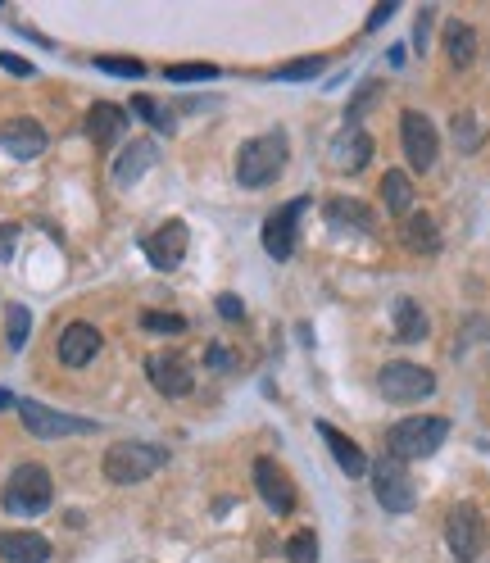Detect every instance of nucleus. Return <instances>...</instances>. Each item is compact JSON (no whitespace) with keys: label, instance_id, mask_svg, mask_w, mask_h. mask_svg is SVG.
Listing matches in <instances>:
<instances>
[{"label":"nucleus","instance_id":"31","mask_svg":"<svg viewBox=\"0 0 490 563\" xmlns=\"http://www.w3.org/2000/svg\"><path fill=\"white\" fill-rule=\"evenodd\" d=\"M141 327H146V332H182V327H187V318L182 314H164V309H146V314H141Z\"/></svg>","mask_w":490,"mask_h":563},{"label":"nucleus","instance_id":"39","mask_svg":"<svg viewBox=\"0 0 490 563\" xmlns=\"http://www.w3.org/2000/svg\"><path fill=\"white\" fill-rule=\"evenodd\" d=\"M391 14H395V5H373V14H368V32H377L386 19H391Z\"/></svg>","mask_w":490,"mask_h":563},{"label":"nucleus","instance_id":"23","mask_svg":"<svg viewBox=\"0 0 490 563\" xmlns=\"http://www.w3.org/2000/svg\"><path fill=\"white\" fill-rule=\"evenodd\" d=\"M445 55H450L454 69H468V64L477 60V32H472L468 23H450V28H445Z\"/></svg>","mask_w":490,"mask_h":563},{"label":"nucleus","instance_id":"30","mask_svg":"<svg viewBox=\"0 0 490 563\" xmlns=\"http://www.w3.org/2000/svg\"><path fill=\"white\" fill-rule=\"evenodd\" d=\"M5 323H10V350H23V341L32 332V314L23 305H10L5 309Z\"/></svg>","mask_w":490,"mask_h":563},{"label":"nucleus","instance_id":"22","mask_svg":"<svg viewBox=\"0 0 490 563\" xmlns=\"http://www.w3.org/2000/svg\"><path fill=\"white\" fill-rule=\"evenodd\" d=\"M327 223H332V228L373 232V214H368V205H363V200H345V196L327 200Z\"/></svg>","mask_w":490,"mask_h":563},{"label":"nucleus","instance_id":"20","mask_svg":"<svg viewBox=\"0 0 490 563\" xmlns=\"http://www.w3.org/2000/svg\"><path fill=\"white\" fill-rule=\"evenodd\" d=\"M400 241L409 250H418V255H436V250H441V228H436L432 214H404Z\"/></svg>","mask_w":490,"mask_h":563},{"label":"nucleus","instance_id":"37","mask_svg":"<svg viewBox=\"0 0 490 563\" xmlns=\"http://www.w3.org/2000/svg\"><path fill=\"white\" fill-rule=\"evenodd\" d=\"M14 241H19V228H5V223H0V259L14 255Z\"/></svg>","mask_w":490,"mask_h":563},{"label":"nucleus","instance_id":"35","mask_svg":"<svg viewBox=\"0 0 490 563\" xmlns=\"http://www.w3.org/2000/svg\"><path fill=\"white\" fill-rule=\"evenodd\" d=\"M0 69H10L14 78H32V64L23 60V55H10V50H5V55H0Z\"/></svg>","mask_w":490,"mask_h":563},{"label":"nucleus","instance_id":"9","mask_svg":"<svg viewBox=\"0 0 490 563\" xmlns=\"http://www.w3.org/2000/svg\"><path fill=\"white\" fill-rule=\"evenodd\" d=\"M309 209V200H291V205L273 209L264 223V250L277 259V264H286V259L295 255V241H300V214Z\"/></svg>","mask_w":490,"mask_h":563},{"label":"nucleus","instance_id":"12","mask_svg":"<svg viewBox=\"0 0 490 563\" xmlns=\"http://www.w3.org/2000/svg\"><path fill=\"white\" fill-rule=\"evenodd\" d=\"M187 246H191L187 223H182V218L164 223L155 237H146V259H150V268H159V273H173V268L187 259Z\"/></svg>","mask_w":490,"mask_h":563},{"label":"nucleus","instance_id":"2","mask_svg":"<svg viewBox=\"0 0 490 563\" xmlns=\"http://www.w3.org/2000/svg\"><path fill=\"white\" fill-rule=\"evenodd\" d=\"M286 168V137L282 132H264V137L245 141L241 155H236V182L245 191H259Z\"/></svg>","mask_w":490,"mask_h":563},{"label":"nucleus","instance_id":"29","mask_svg":"<svg viewBox=\"0 0 490 563\" xmlns=\"http://www.w3.org/2000/svg\"><path fill=\"white\" fill-rule=\"evenodd\" d=\"M286 559L291 563H318V536L314 532H295L286 541Z\"/></svg>","mask_w":490,"mask_h":563},{"label":"nucleus","instance_id":"3","mask_svg":"<svg viewBox=\"0 0 490 563\" xmlns=\"http://www.w3.org/2000/svg\"><path fill=\"white\" fill-rule=\"evenodd\" d=\"M168 464L164 445H146V441H118L105 450V477L118 486H137L146 477H155Z\"/></svg>","mask_w":490,"mask_h":563},{"label":"nucleus","instance_id":"18","mask_svg":"<svg viewBox=\"0 0 490 563\" xmlns=\"http://www.w3.org/2000/svg\"><path fill=\"white\" fill-rule=\"evenodd\" d=\"M0 559L5 563H46L50 541L37 532H0Z\"/></svg>","mask_w":490,"mask_h":563},{"label":"nucleus","instance_id":"40","mask_svg":"<svg viewBox=\"0 0 490 563\" xmlns=\"http://www.w3.org/2000/svg\"><path fill=\"white\" fill-rule=\"evenodd\" d=\"M427 23H432V10H422L418 32H413V46H418V50H427Z\"/></svg>","mask_w":490,"mask_h":563},{"label":"nucleus","instance_id":"16","mask_svg":"<svg viewBox=\"0 0 490 563\" xmlns=\"http://www.w3.org/2000/svg\"><path fill=\"white\" fill-rule=\"evenodd\" d=\"M314 427H318V432H323L327 450H332V459H336V464H341V473H345V477H368V468H373V464H368V455H363V450L350 441V436H345V432H336V427L327 423V418H318Z\"/></svg>","mask_w":490,"mask_h":563},{"label":"nucleus","instance_id":"15","mask_svg":"<svg viewBox=\"0 0 490 563\" xmlns=\"http://www.w3.org/2000/svg\"><path fill=\"white\" fill-rule=\"evenodd\" d=\"M100 355V332L91 323H69L59 332V359L69 368H82Z\"/></svg>","mask_w":490,"mask_h":563},{"label":"nucleus","instance_id":"25","mask_svg":"<svg viewBox=\"0 0 490 563\" xmlns=\"http://www.w3.org/2000/svg\"><path fill=\"white\" fill-rule=\"evenodd\" d=\"M382 200H386V214H413V182L404 178L400 168H391L382 178Z\"/></svg>","mask_w":490,"mask_h":563},{"label":"nucleus","instance_id":"4","mask_svg":"<svg viewBox=\"0 0 490 563\" xmlns=\"http://www.w3.org/2000/svg\"><path fill=\"white\" fill-rule=\"evenodd\" d=\"M50 500H55V482H50V473L41 464H19L10 473V482H5V509L19 518L46 514Z\"/></svg>","mask_w":490,"mask_h":563},{"label":"nucleus","instance_id":"13","mask_svg":"<svg viewBox=\"0 0 490 563\" xmlns=\"http://www.w3.org/2000/svg\"><path fill=\"white\" fill-rule=\"evenodd\" d=\"M255 486L273 514H291L295 509V482L273 464V459H255Z\"/></svg>","mask_w":490,"mask_h":563},{"label":"nucleus","instance_id":"38","mask_svg":"<svg viewBox=\"0 0 490 563\" xmlns=\"http://www.w3.org/2000/svg\"><path fill=\"white\" fill-rule=\"evenodd\" d=\"M218 314H223V318H241L245 305H241L236 296H218Z\"/></svg>","mask_w":490,"mask_h":563},{"label":"nucleus","instance_id":"10","mask_svg":"<svg viewBox=\"0 0 490 563\" xmlns=\"http://www.w3.org/2000/svg\"><path fill=\"white\" fill-rule=\"evenodd\" d=\"M400 141H404V155H409V164L418 168V173H427V168L436 164V155H441V141H436V128L427 114H418V109H409L400 119Z\"/></svg>","mask_w":490,"mask_h":563},{"label":"nucleus","instance_id":"36","mask_svg":"<svg viewBox=\"0 0 490 563\" xmlns=\"http://www.w3.org/2000/svg\"><path fill=\"white\" fill-rule=\"evenodd\" d=\"M209 368H214V373H227V368H232V350H227V346H209Z\"/></svg>","mask_w":490,"mask_h":563},{"label":"nucleus","instance_id":"41","mask_svg":"<svg viewBox=\"0 0 490 563\" xmlns=\"http://www.w3.org/2000/svg\"><path fill=\"white\" fill-rule=\"evenodd\" d=\"M10 405H14V396L5 391V386H0V409H10Z\"/></svg>","mask_w":490,"mask_h":563},{"label":"nucleus","instance_id":"11","mask_svg":"<svg viewBox=\"0 0 490 563\" xmlns=\"http://www.w3.org/2000/svg\"><path fill=\"white\" fill-rule=\"evenodd\" d=\"M146 377L155 382V391L159 396H168V400H182V396H191V386H196V373H191V359L187 355H150L146 359Z\"/></svg>","mask_w":490,"mask_h":563},{"label":"nucleus","instance_id":"5","mask_svg":"<svg viewBox=\"0 0 490 563\" xmlns=\"http://www.w3.org/2000/svg\"><path fill=\"white\" fill-rule=\"evenodd\" d=\"M377 391H382L391 405H413V400H427L436 391V373L409 364V359H395V364H386L382 373H377Z\"/></svg>","mask_w":490,"mask_h":563},{"label":"nucleus","instance_id":"26","mask_svg":"<svg viewBox=\"0 0 490 563\" xmlns=\"http://www.w3.org/2000/svg\"><path fill=\"white\" fill-rule=\"evenodd\" d=\"M327 69V55H314V60H295L286 64V69H273L277 82H304V78H318V73Z\"/></svg>","mask_w":490,"mask_h":563},{"label":"nucleus","instance_id":"32","mask_svg":"<svg viewBox=\"0 0 490 563\" xmlns=\"http://www.w3.org/2000/svg\"><path fill=\"white\" fill-rule=\"evenodd\" d=\"M164 78L168 82H209V78H218V69L214 64H173V69H164Z\"/></svg>","mask_w":490,"mask_h":563},{"label":"nucleus","instance_id":"27","mask_svg":"<svg viewBox=\"0 0 490 563\" xmlns=\"http://www.w3.org/2000/svg\"><path fill=\"white\" fill-rule=\"evenodd\" d=\"M132 109H137L146 123H155L159 132H173V109H164L155 96H137V100H132Z\"/></svg>","mask_w":490,"mask_h":563},{"label":"nucleus","instance_id":"6","mask_svg":"<svg viewBox=\"0 0 490 563\" xmlns=\"http://www.w3.org/2000/svg\"><path fill=\"white\" fill-rule=\"evenodd\" d=\"M373 495H377V504H382L386 514H409L413 504H418V491H413V477L404 473L395 459H377L373 468Z\"/></svg>","mask_w":490,"mask_h":563},{"label":"nucleus","instance_id":"28","mask_svg":"<svg viewBox=\"0 0 490 563\" xmlns=\"http://www.w3.org/2000/svg\"><path fill=\"white\" fill-rule=\"evenodd\" d=\"M96 69L114 73V78H141V73H146V64L132 60V55H96Z\"/></svg>","mask_w":490,"mask_h":563},{"label":"nucleus","instance_id":"8","mask_svg":"<svg viewBox=\"0 0 490 563\" xmlns=\"http://www.w3.org/2000/svg\"><path fill=\"white\" fill-rule=\"evenodd\" d=\"M445 541H450L454 559H463V563L481 559V550H486V523H481V514L472 504H454L450 509V518H445Z\"/></svg>","mask_w":490,"mask_h":563},{"label":"nucleus","instance_id":"19","mask_svg":"<svg viewBox=\"0 0 490 563\" xmlns=\"http://www.w3.org/2000/svg\"><path fill=\"white\" fill-rule=\"evenodd\" d=\"M368 159H373V137H368V132L354 128V132L332 141V164L341 168V173H359Z\"/></svg>","mask_w":490,"mask_h":563},{"label":"nucleus","instance_id":"7","mask_svg":"<svg viewBox=\"0 0 490 563\" xmlns=\"http://www.w3.org/2000/svg\"><path fill=\"white\" fill-rule=\"evenodd\" d=\"M19 418L32 436L41 441H59V436H82V432H96L91 418H73V414H59V409H46L37 400H19Z\"/></svg>","mask_w":490,"mask_h":563},{"label":"nucleus","instance_id":"14","mask_svg":"<svg viewBox=\"0 0 490 563\" xmlns=\"http://www.w3.org/2000/svg\"><path fill=\"white\" fill-rule=\"evenodd\" d=\"M0 146L10 150L14 159H37L46 150V128L37 119H10L0 123Z\"/></svg>","mask_w":490,"mask_h":563},{"label":"nucleus","instance_id":"24","mask_svg":"<svg viewBox=\"0 0 490 563\" xmlns=\"http://www.w3.org/2000/svg\"><path fill=\"white\" fill-rule=\"evenodd\" d=\"M395 336H400L404 346L427 336V314H422L418 300H395Z\"/></svg>","mask_w":490,"mask_h":563},{"label":"nucleus","instance_id":"33","mask_svg":"<svg viewBox=\"0 0 490 563\" xmlns=\"http://www.w3.org/2000/svg\"><path fill=\"white\" fill-rule=\"evenodd\" d=\"M454 137H459V146H463V150H477V146H481V128H477V119H472V114H459V119H454Z\"/></svg>","mask_w":490,"mask_h":563},{"label":"nucleus","instance_id":"1","mask_svg":"<svg viewBox=\"0 0 490 563\" xmlns=\"http://www.w3.org/2000/svg\"><path fill=\"white\" fill-rule=\"evenodd\" d=\"M450 436V418H436V414H418V418H404L386 432V455L395 464H409V459H427L436 455Z\"/></svg>","mask_w":490,"mask_h":563},{"label":"nucleus","instance_id":"34","mask_svg":"<svg viewBox=\"0 0 490 563\" xmlns=\"http://www.w3.org/2000/svg\"><path fill=\"white\" fill-rule=\"evenodd\" d=\"M377 96H382V87H377V82H368V87H363L359 96H354L350 105H345V119H359V114H368V105H373Z\"/></svg>","mask_w":490,"mask_h":563},{"label":"nucleus","instance_id":"21","mask_svg":"<svg viewBox=\"0 0 490 563\" xmlns=\"http://www.w3.org/2000/svg\"><path fill=\"white\" fill-rule=\"evenodd\" d=\"M150 164H155V141H132V146L114 159V182L118 187H132Z\"/></svg>","mask_w":490,"mask_h":563},{"label":"nucleus","instance_id":"17","mask_svg":"<svg viewBox=\"0 0 490 563\" xmlns=\"http://www.w3.org/2000/svg\"><path fill=\"white\" fill-rule=\"evenodd\" d=\"M123 132H128V109H123V105H109V100L91 105V114H87V137L96 141V146H114V141H123Z\"/></svg>","mask_w":490,"mask_h":563}]
</instances>
